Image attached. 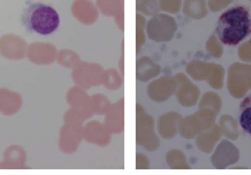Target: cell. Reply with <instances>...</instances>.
Returning a JSON list of instances; mask_svg holds the SVG:
<instances>
[{"instance_id":"obj_1","label":"cell","mask_w":251,"mask_h":175,"mask_svg":"<svg viewBox=\"0 0 251 175\" xmlns=\"http://www.w3.org/2000/svg\"><path fill=\"white\" fill-rule=\"evenodd\" d=\"M217 38L225 46L234 47L248 38L251 33L249 10L243 6L231 7L221 15L216 24Z\"/></svg>"},{"instance_id":"obj_2","label":"cell","mask_w":251,"mask_h":175,"mask_svg":"<svg viewBox=\"0 0 251 175\" xmlns=\"http://www.w3.org/2000/svg\"><path fill=\"white\" fill-rule=\"evenodd\" d=\"M22 23L28 32L49 35L57 31L60 17L53 7L42 2H32L22 13Z\"/></svg>"},{"instance_id":"obj_3","label":"cell","mask_w":251,"mask_h":175,"mask_svg":"<svg viewBox=\"0 0 251 175\" xmlns=\"http://www.w3.org/2000/svg\"><path fill=\"white\" fill-rule=\"evenodd\" d=\"M238 121L243 131L251 136V94L240 103Z\"/></svg>"}]
</instances>
